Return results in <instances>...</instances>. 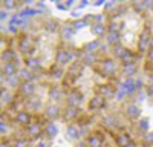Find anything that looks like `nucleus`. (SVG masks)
<instances>
[{"label":"nucleus","instance_id":"nucleus-9","mask_svg":"<svg viewBox=\"0 0 153 147\" xmlns=\"http://www.w3.org/2000/svg\"><path fill=\"white\" fill-rule=\"evenodd\" d=\"M115 143H117V147H127V144L132 143V138L129 133H117L115 135Z\"/></svg>","mask_w":153,"mask_h":147},{"label":"nucleus","instance_id":"nucleus-6","mask_svg":"<svg viewBox=\"0 0 153 147\" xmlns=\"http://www.w3.org/2000/svg\"><path fill=\"white\" fill-rule=\"evenodd\" d=\"M81 115V112H80V109L78 107H74V106H68L66 109H65V112H63V117H65L68 121H74V120H76Z\"/></svg>","mask_w":153,"mask_h":147},{"label":"nucleus","instance_id":"nucleus-19","mask_svg":"<svg viewBox=\"0 0 153 147\" xmlns=\"http://www.w3.org/2000/svg\"><path fill=\"white\" fill-rule=\"evenodd\" d=\"M124 52H126V48H124L123 45H115V46L112 48L113 57H117V58H120V60H121V57L124 55Z\"/></svg>","mask_w":153,"mask_h":147},{"label":"nucleus","instance_id":"nucleus-7","mask_svg":"<svg viewBox=\"0 0 153 147\" xmlns=\"http://www.w3.org/2000/svg\"><path fill=\"white\" fill-rule=\"evenodd\" d=\"M17 65L16 63H5L3 68H2V74H3V77L6 75V78H11V77H16L19 75L17 74Z\"/></svg>","mask_w":153,"mask_h":147},{"label":"nucleus","instance_id":"nucleus-27","mask_svg":"<svg viewBox=\"0 0 153 147\" xmlns=\"http://www.w3.org/2000/svg\"><path fill=\"white\" fill-rule=\"evenodd\" d=\"M127 147H136V144L132 141V143H129V144H127Z\"/></svg>","mask_w":153,"mask_h":147},{"label":"nucleus","instance_id":"nucleus-22","mask_svg":"<svg viewBox=\"0 0 153 147\" xmlns=\"http://www.w3.org/2000/svg\"><path fill=\"white\" fill-rule=\"evenodd\" d=\"M135 72H136V66H135V65H127V66H124V74H127V75H133Z\"/></svg>","mask_w":153,"mask_h":147},{"label":"nucleus","instance_id":"nucleus-23","mask_svg":"<svg viewBox=\"0 0 153 147\" xmlns=\"http://www.w3.org/2000/svg\"><path fill=\"white\" fill-rule=\"evenodd\" d=\"M97 48H100V42H98V40H95L94 43H89V45H87V52L97 51Z\"/></svg>","mask_w":153,"mask_h":147},{"label":"nucleus","instance_id":"nucleus-28","mask_svg":"<svg viewBox=\"0 0 153 147\" xmlns=\"http://www.w3.org/2000/svg\"><path fill=\"white\" fill-rule=\"evenodd\" d=\"M150 48H153V37H152V42H150Z\"/></svg>","mask_w":153,"mask_h":147},{"label":"nucleus","instance_id":"nucleus-17","mask_svg":"<svg viewBox=\"0 0 153 147\" xmlns=\"http://www.w3.org/2000/svg\"><path fill=\"white\" fill-rule=\"evenodd\" d=\"M107 43L113 48L115 45H120V32H107V37H106Z\"/></svg>","mask_w":153,"mask_h":147},{"label":"nucleus","instance_id":"nucleus-4","mask_svg":"<svg viewBox=\"0 0 153 147\" xmlns=\"http://www.w3.org/2000/svg\"><path fill=\"white\" fill-rule=\"evenodd\" d=\"M34 91H35V84L31 81H23L19 88V94L25 98H29L31 94H34Z\"/></svg>","mask_w":153,"mask_h":147},{"label":"nucleus","instance_id":"nucleus-13","mask_svg":"<svg viewBox=\"0 0 153 147\" xmlns=\"http://www.w3.org/2000/svg\"><path fill=\"white\" fill-rule=\"evenodd\" d=\"M25 65H26V68H28L29 71H38V69L42 68L40 61H38L37 58H34V57H28L26 61H25Z\"/></svg>","mask_w":153,"mask_h":147},{"label":"nucleus","instance_id":"nucleus-16","mask_svg":"<svg viewBox=\"0 0 153 147\" xmlns=\"http://www.w3.org/2000/svg\"><path fill=\"white\" fill-rule=\"evenodd\" d=\"M57 133V127H55V124L52 121H49L48 124L45 126V130H43V135H46L48 138H52L54 135Z\"/></svg>","mask_w":153,"mask_h":147},{"label":"nucleus","instance_id":"nucleus-21","mask_svg":"<svg viewBox=\"0 0 153 147\" xmlns=\"http://www.w3.org/2000/svg\"><path fill=\"white\" fill-rule=\"evenodd\" d=\"M45 28H46L48 31H51V32H54V31L58 29V24H57V22H54V20H48L46 24H45Z\"/></svg>","mask_w":153,"mask_h":147},{"label":"nucleus","instance_id":"nucleus-24","mask_svg":"<svg viewBox=\"0 0 153 147\" xmlns=\"http://www.w3.org/2000/svg\"><path fill=\"white\" fill-rule=\"evenodd\" d=\"M147 60L149 61H153V48H150L147 51Z\"/></svg>","mask_w":153,"mask_h":147},{"label":"nucleus","instance_id":"nucleus-1","mask_svg":"<svg viewBox=\"0 0 153 147\" xmlns=\"http://www.w3.org/2000/svg\"><path fill=\"white\" fill-rule=\"evenodd\" d=\"M152 31L149 26H146L141 32V37H139V42H138V48H139V52H146L150 49V42H152Z\"/></svg>","mask_w":153,"mask_h":147},{"label":"nucleus","instance_id":"nucleus-15","mask_svg":"<svg viewBox=\"0 0 153 147\" xmlns=\"http://www.w3.org/2000/svg\"><path fill=\"white\" fill-rule=\"evenodd\" d=\"M2 60L5 61V63H14L16 61V52L12 51V49H3Z\"/></svg>","mask_w":153,"mask_h":147},{"label":"nucleus","instance_id":"nucleus-12","mask_svg":"<svg viewBox=\"0 0 153 147\" xmlns=\"http://www.w3.org/2000/svg\"><path fill=\"white\" fill-rule=\"evenodd\" d=\"M126 114H127V117H129L130 120H135V118H138L139 115H141V110H139V107L136 106V104H127V107H126Z\"/></svg>","mask_w":153,"mask_h":147},{"label":"nucleus","instance_id":"nucleus-20","mask_svg":"<svg viewBox=\"0 0 153 147\" xmlns=\"http://www.w3.org/2000/svg\"><path fill=\"white\" fill-rule=\"evenodd\" d=\"M51 75H52L54 78H61L63 77V71L60 69L58 65H54L52 66V69H51Z\"/></svg>","mask_w":153,"mask_h":147},{"label":"nucleus","instance_id":"nucleus-14","mask_svg":"<svg viewBox=\"0 0 153 147\" xmlns=\"http://www.w3.org/2000/svg\"><path fill=\"white\" fill-rule=\"evenodd\" d=\"M106 31H107V26L104 23H95V24H92V34H95L97 37L104 35Z\"/></svg>","mask_w":153,"mask_h":147},{"label":"nucleus","instance_id":"nucleus-8","mask_svg":"<svg viewBox=\"0 0 153 147\" xmlns=\"http://www.w3.org/2000/svg\"><path fill=\"white\" fill-rule=\"evenodd\" d=\"M86 144L89 147H103V137H100L98 133H91L86 140Z\"/></svg>","mask_w":153,"mask_h":147},{"label":"nucleus","instance_id":"nucleus-3","mask_svg":"<svg viewBox=\"0 0 153 147\" xmlns=\"http://www.w3.org/2000/svg\"><path fill=\"white\" fill-rule=\"evenodd\" d=\"M81 100H83V95H81V92H78V89H71L68 92V104L69 106L76 107L81 103Z\"/></svg>","mask_w":153,"mask_h":147},{"label":"nucleus","instance_id":"nucleus-18","mask_svg":"<svg viewBox=\"0 0 153 147\" xmlns=\"http://www.w3.org/2000/svg\"><path fill=\"white\" fill-rule=\"evenodd\" d=\"M68 135H69L71 140H76L80 137V129L76 127L75 124H69L68 126Z\"/></svg>","mask_w":153,"mask_h":147},{"label":"nucleus","instance_id":"nucleus-11","mask_svg":"<svg viewBox=\"0 0 153 147\" xmlns=\"http://www.w3.org/2000/svg\"><path fill=\"white\" fill-rule=\"evenodd\" d=\"M97 92H100L101 97L107 98V97H112V95H113L115 89H113V86H112V84H98Z\"/></svg>","mask_w":153,"mask_h":147},{"label":"nucleus","instance_id":"nucleus-2","mask_svg":"<svg viewBox=\"0 0 153 147\" xmlns=\"http://www.w3.org/2000/svg\"><path fill=\"white\" fill-rule=\"evenodd\" d=\"M35 121L37 120L29 112H26V110H20V112H17V115H16V122H19L20 126H25V127L32 126Z\"/></svg>","mask_w":153,"mask_h":147},{"label":"nucleus","instance_id":"nucleus-26","mask_svg":"<svg viewBox=\"0 0 153 147\" xmlns=\"http://www.w3.org/2000/svg\"><path fill=\"white\" fill-rule=\"evenodd\" d=\"M3 5H5L6 8H12V6H16V3H14V2H5Z\"/></svg>","mask_w":153,"mask_h":147},{"label":"nucleus","instance_id":"nucleus-25","mask_svg":"<svg viewBox=\"0 0 153 147\" xmlns=\"http://www.w3.org/2000/svg\"><path fill=\"white\" fill-rule=\"evenodd\" d=\"M146 141L150 143V144H153V133H149V135H147V137H146Z\"/></svg>","mask_w":153,"mask_h":147},{"label":"nucleus","instance_id":"nucleus-5","mask_svg":"<svg viewBox=\"0 0 153 147\" xmlns=\"http://www.w3.org/2000/svg\"><path fill=\"white\" fill-rule=\"evenodd\" d=\"M104 106H106V98L101 97V95H97V97L91 98V101H89V104H87V107L91 110H100Z\"/></svg>","mask_w":153,"mask_h":147},{"label":"nucleus","instance_id":"nucleus-10","mask_svg":"<svg viewBox=\"0 0 153 147\" xmlns=\"http://www.w3.org/2000/svg\"><path fill=\"white\" fill-rule=\"evenodd\" d=\"M45 115H46V118L49 120V121H52V120H55V118H58L60 115H61V110H60V107L58 106H49L48 109H46V112H45Z\"/></svg>","mask_w":153,"mask_h":147}]
</instances>
